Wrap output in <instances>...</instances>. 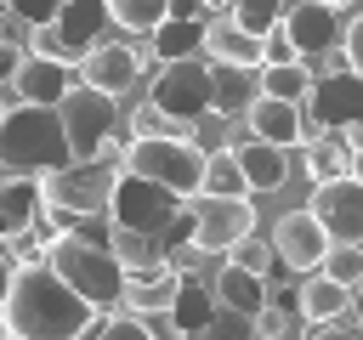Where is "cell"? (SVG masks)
I'll use <instances>...</instances> for the list:
<instances>
[{
	"instance_id": "obj_1",
	"label": "cell",
	"mask_w": 363,
	"mask_h": 340,
	"mask_svg": "<svg viewBox=\"0 0 363 340\" xmlns=\"http://www.w3.org/2000/svg\"><path fill=\"white\" fill-rule=\"evenodd\" d=\"M0 323L11 340H91L102 312H91L45 261L11 266V283L0 295Z\"/></svg>"
},
{
	"instance_id": "obj_2",
	"label": "cell",
	"mask_w": 363,
	"mask_h": 340,
	"mask_svg": "<svg viewBox=\"0 0 363 340\" xmlns=\"http://www.w3.org/2000/svg\"><path fill=\"white\" fill-rule=\"evenodd\" d=\"M45 266H51L91 312H108V306H119V295H125V266H119V255L108 249V238H91L85 221H79L74 232H62L57 244H45Z\"/></svg>"
},
{
	"instance_id": "obj_3",
	"label": "cell",
	"mask_w": 363,
	"mask_h": 340,
	"mask_svg": "<svg viewBox=\"0 0 363 340\" xmlns=\"http://www.w3.org/2000/svg\"><path fill=\"white\" fill-rule=\"evenodd\" d=\"M74 153H68V136H62V113L57 108H34V102H17L0 113V170L6 176H51L62 170Z\"/></svg>"
},
{
	"instance_id": "obj_4",
	"label": "cell",
	"mask_w": 363,
	"mask_h": 340,
	"mask_svg": "<svg viewBox=\"0 0 363 340\" xmlns=\"http://www.w3.org/2000/svg\"><path fill=\"white\" fill-rule=\"evenodd\" d=\"M108 221H113V232H136V238H153L164 249H176L187 238V227H193V221H182L176 193H164L159 181H142L130 170H119V187L108 198Z\"/></svg>"
},
{
	"instance_id": "obj_5",
	"label": "cell",
	"mask_w": 363,
	"mask_h": 340,
	"mask_svg": "<svg viewBox=\"0 0 363 340\" xmlns=\"http://www.w3.org/2000/svg\"><path fill=\"white\" fill-rule=\"evenodd\" d=\"M119 187V147H102L96 159H68L62 170L40 176V198L74 221H91V215H108V198Z\"/></svg>"
},
{
	"instance_id": "obj_6",
	"label": "cell",
	"mask_w": 363,
	"mask_h": 340,
	"mask_svg": "<svg viewBox=\"0 0 363 340\" xmlns=\"http://www.w3.org/2000/svg\"><path fill=\"white\" fill-rule=\"evenodd\" d=\"M119 170H130L142 181H159L176 198H193L199 181H204V147L176 142V136H130L119 147Z\"/></svg>"
},
{
	"instance_id": "obj_7",
	"label": "cell",
	"mask_w": 363,
	"mask_h": 340,
	"mask_svg": "<svg viewBox=\"0 0 363 340\" xmlns=\"http://www.w3.org/2000/svg\"><path fill=\"white\" fill-rule=\"evenodd\" d=\"M108 28V6L102 0H57V17L51 23H34V51L28 57H57V62H74L102 45L96 34Z\"/></svg>"
},
{
	"instance_id": "obj_8",
	"label": "cell",
	"mask_w": 363,
	"mask_h": 340,
	"mask_svg": "<svg viewBox=\"0 0 363 340\" xmlns=\"http://www.w3.org/2000/svg\"><path fill=\"white\" fill-rule=\"evenodd\" d=\"M57 113H62V136H68L74 159H96L102 147H113V130H119V102L113 96H102L91 85H74L57 102Z\"/></svg>"
},
{
	"instance_id": "obj_9",
	"label": "cell",
	"mask_w": 363,
	"mask_h": 340,
	"mask_svg": "<svg viewBox=\"0 0 363 340\" xmlns=\"http://www.w3.org/2000/svg\"><path fill=\"white\" fill-rule=\"evenodd\" d=\"M187 244L199 249V255H227L238 238H250L255 232V204H250V193L244 198H210V193H193V204H187Z\"/></svg>"
},
{
	"instance_id": "obj_10",
	"label": "cell",
	"mask_w": 363,
	"mask_h": 340,
	"mask_svg": "<svg viewBox=\"0 0 363 340\" xmlns=\"http://www.w3.org/2000/svg\"><path fill=\"white\" fill-rule=\"evenodd\" d=\"M357 113H363V79H357L352 68H329V74H312V91H306V102H301V119H306V142H312L318 130L340 136L346 125H357Z\"/></svg>"
},
{
	"instance_id": "obj_11",
	"label": "cell",
	"mask_w": 363,
	"mask_h": 340,
	"mask_svg": "<svg viewBox=\"0 0 363 340\" xmlns=\"http://www.w3.org/2000/svg\"><path fill=\"white\" fill-rule=\"evenodd\" d=\"M147 108L182 119V125H199L210 119V62H164L147 85Z\"/></svg>"
},
{
	"instance_id": "obj_12",
	"label": "cell",
	"mask_w": 363,
	"mask_h": 340,
	"mask_svg": "<svg viewBox=\"0 0 363 340\" xmlns=\"http://www.w3.org/2000/svg\"><path fill=\"white\" fill-rule=\"evenodd\" d=\"M306 215L329 232V244H363V181L357 176L318 181L306 198Z\"/></svg>"
},
{
	"instance_id": "obj_13",
	"label": "cell",
	"mask_w": 363,
	"mask_h": 340,
	"mask_svg": "<svg viewBox=\"0 0 363 340\" xmlns=\"http://www.w3.org/2000/svg\"><path fill=\"white\" fill-rule=\"evenodd\" d=\"M142 51L136 45H91L85 57H79V85H91V91H102V96H125L136 79H142Z\"/></svg>"
},
{
	"instance_id": "obj_14",
	"label": "cell",
	"mask_w": 363,
	"mask_h": 340,
	"mask_svg": "<svg viewBox=\"0 0 363 340\" xmlns=\"http://www.w3.org/2000/svg\"><path fill=\"white\" fill-rule=\"evenodd\" d=\"M272 255H278V266H289V272H318V261L329 255V232H323L306 210H289V215L272 227Z\"/></svg>"
},
{
	"instance_id": "obj_15",
	"label": "cell",
	"mask_w": 363,
	"mask_h": 340,
	"mask_svg": "<svg viewBox=\"0 0 363 340\" xmlns=\"http://www.w3.org/2000/svg\"><path fill=\"white\" fill-rule=\"evenodd\" d=\"M278 28L289 34V45H295V57H301V62L329 57V51L340 45V17H335L329 6H312V0H295V6L284 11V23H278Z\"/></svg>"
},
{
	"instance_id": "obj_16",
	"label": "cell",
	"mask_w": 363,
	"mask_h": 340,
	"mask_svg": "<svg viewBox=\"0 0 363 340\" xmlns=\"http://www.w3.org/2000/svg\"><path fill=\"white\" fill-rule=\"evenodd\" d=\"M74 85H79V68L74 62H57V57H23V68L11 79L17 102H34V108H57Z\"/></svg>"
},
{
	"instance_id": "obj_17",
	"label": "cell",
	"mask_w": 363,
	"mask_h": 340,
	"mask_svg": "<svg viewBox=\"0 0 363 340\" xmlns=\"http://www.w3.org/2000/svg\"><path fill=\"white\" fill-rule=\"evenodd\" d=\"M204 23H210V11H199L193 0H170V17L147 34L153 57L159 62H187L193 51H204Z\"/></svg>"
},
{
	"instance_id": "obj_18",
	"label": "cell",
	"mask_w": 363,
	"mask_h": 340,
	"mask_svg": "<svg viewBox=\"0 0 363 340\" xmlns=\"http://www.w3.org/2000/svg\"><path fill=\"white\" fill-rule=\"evenodd\" d=\"M250 136L267 142V147H301L306 142V119H301V102H272V96H255L250 102Z\"/></svg>"
},
{
	"instance_id": "obj_19",
	"label": "cell",
	"mask_w": 363,
	"mask_h": 340,
	"mask_svg": "<svg viewBox=\"0 0 363 340\" xmlns=\"http://www.w3.org/2000/svg\"><path fill=\"white\" fill-rule=\"evenodd\" d=\"M176 266L170 261H159V266H125V306H130V317H142V312H170V300H176Z\"/></svg>"
},
{
	"instance_id": "obj_20",
	"label": "cell",
	"mask_w": 363,
	"mask_h": 340,
	"mask_svg": "<svg viewBox=\"0 0 363 340\" xmlns=\"http://www.w3.org/2000/svg\"><path fill=\"white\" fill-rule=\"evenodd\" d=\"M204 51H210V62H221V68H261V40L255 34H244L233 17H210L204 23Z\"/></svg>"
},
{
	"instance_id": "obj_21",
	"label": "cell",
	"mask_w": 363,
	"mask_h": 340,
	"mask_svg": "<svg viewBox=\"0 0 363 340\" xmlns=\"http://www.w3.org/2000/svg\"><path fill=\"white\" fill-rule=\"evenodd\" d=\"M238 153V176H244V193H278L284 181H289V159H284V147H267V142H244V147H233Z\"/></svg>"
},
{
	"instance_id": "obj_22",
	"label": "cell",
	"mask_w": 363,
	"mask_h": 340,
	"mask_svg": "<svg viewBox=\"0 0 363 340\" xmlns=\"http://www.w3.org/2000/svg\"><path fill=\"white\" fill-rule=\"evenodd\" d=\"M40 181L34 176H6L0 181V244L6 238H17V232H28L34 227V215H40Z\"/></svg>"
},
{
	"instance_id": "obj_23",
	"label": "cell",
	"mask_w": 363,
	"mask_h": 340,
	"mask_svg": "<svg viewBox=\"0 0 363 340\" xmlns=\"http://www.w3.org/2000/svg\"><path fill=\"white\" fill-rule=\"evenodd\" d=\"M255 96H261V91H255V74H250V68H221V62H210V113L244 119Z\"/></svg>"
},
{
	"instance_id": "obj_24",
	"label": "cell",
	"mask_w": 363,
	"mask_h": 340,
	"mask_svg": "<svg viewBox=\"0 0 363 340\" xmlns=\"http://www.w3.org/2000/svg\"><path fill=\"white\" fill-rule=\"evenodd\" d=\"M210 295L227 306V312H244V317H255L261 306H267V278H255V272H244V266H221L216 272V283H210Z\"/></svg>"
},
{
	"instance_id": "obj_25",
	"label": "cell",
	"mask_w": 363,
	"mask_h": 340,
	"mask_svg": "<svg viewBox=\"0 0 363 340\" xmlns=\"http://www.w3.org/2000/svg\"><path fill=\"white\" fill-rule=\"evenodd\" d=\"M346 300H352V289L329 283L323 272H306V283H295V312H301L306 323H335V317L346 312Z\"/></svg>"
},
{
	"instance_id": "obj_26",
	"label": "cell",
	"mask_w": 363,
	"mask_h": 340,
	"mask_svg": "<svg viewBox=\"0 0 363 340\" xmlns=\"http://www.w3.org/2000/svg\"><path fill=\"white\" fill-rule=\"evenodd\" d=\"M352 159H357V153H352V147H346L340 136H329V130H318V136L306 142V159H301V164H306V181L318 187V181H335V176H352Z\"/></svg>"
},
{
	"instance_id": "obj_27",
	"label": "cell",
	"mask_w": 363,
	"mask_h": 340,
	"mask_svg": "<svg viewBox=\"0 0 363 340\" xmlns=\"http://www.w3.org/2000/svg\"><path fill=\"white\" fill-rule=\"evenodd\" d=\"M210 6V17H233L244 34H272L278 23H284V0H204Z\"/></svg>"
},
{
	"instance_id": "obj_28",
	"label": "cell",
	"mask_w": 363,
	"mask_h": 340,
	"mask_svg": "<svg viewBox=\"0 0 363 340\" xmlns=\"http://www.w3.org/2000/svg\"><path fill=\"white\" fill-rule=\"evenodd\" d=\"M255 91L272 102H306L312 91V68L306 62H284V68H255Z\"/></svg>"
},
{
	"instance_id": "obj_29",
	"label": "cell",
	"mask_w": 363,
	"mask_h": 340,
	"mask_svg": "<svg viewBox=\"0 0 363 340\" xmlns=\"http://www.w3.org/2000/svg\"><path fill=\"white\" fill-rule=\"evenodd\" d=\"M199 193H210V198H244V176H238V153H233V147H210V153H204V181H199Z\"/></svg>"
},
{
	"instance_id": "obj_30",
	"label": "cell",
	"mask_w": 363,
	"mask_h": 340,
	"mask_svg": "<svg viewBox=\"0 0 363 340\" xmlns=\"http://www.w3.org/2000/svg\"><path fill=\"white\" fill-rule=\"evenodd\" d=\"M102 6H108V23H119L130 34H153L170 17V0H102Z\"/></svg>"
},
{
	"instance_id": "obj_31",
	"label": "cell",
	"mask_w": 363,
	"mask_h": 340,
	"mask_svg": "<svg viewBox=\"0 0 363 340\" xmlns=\"http://www.w3.org/2000/svg\"><path fill=\"white\" fill-rule=\"evenodd\" d=\"M318 272L340 289H357L363 283V244H329V255L318 261Z\"/></svg>"
},
{
	"instance_id": "obj_32",
	"label": "cell",
	"mask_w": 363,
	"mask_h": 340,
	"mask_svg": "<svg viewBox=\"0 0 363 340\" xmlns=\"http://www.w3.org/2000/svg\"><path fill=\"white\" fill-rule=\"evenodd\" d=\"M193 340H261V334H255V317H244V312H227V306L216 300V312L204 317V329H199Z\"/></svg>"
},
{
	"instance_id": "obj_33",
	"label": "cell",
	"mask_w": 363,
	"mask_h": 340,
	"mask_svg": "<svg viewBox=\"0 0 363 340\" xmlns=\"http://www.w3.org/2000/svg\"><path fill=\"white\" fill-rule=\"evenodd\" d=\"M227 261H233V266H244V272H255V278L278 272V255H272V244H267V238H255V232H250V238H238V244L227 249Z\"/></svg>"
},
{
	"instance_id": "obj_34",
	"label": "cell",
	"mask_w": 363,
	"mask_h": 340,
	"mask_svg": "<svg viewBox=\"0 0 363 340\" xmlns=\"http://www.w3.org/2000/svg\"><path fill=\"white\" fill-rule=\"evenodd\" d=\"M284 62H301V57H295V45H289V34H284V28L261 34V68H284Z\"/></svg>"
},
{
	"instance_id": "obj_35",
	"label": "cell",
	"mask_w": 363,
	"mask_h": 340,
	"mask_svg": "<svg viewBox=\"0 0 363 340\" xmlns=\"http://www.w3.org/2000/svg\"><path fill=\"white\" fill-rule=\"evenodd\" d=\"M340 51H346V68L363 79V11H357L346 28H340Z\"/></svg>"
},
{
	"instance_id": "obj_36",
	"label": "cell",
	"mask_w": 363,
	"mask_h": 340,
	"mask_svg": "<svg viewBox=\"0 0 363 340\" xmlns=\"http://www.w3.org/2000/svg\"><path fill=\"white\" fill-rule=\"evenodd\" d=\"M96 340H147V329L125 312V317H102V323H96Z\"/></svg>"
},
{
	"instance_id": "obj_37",
	"label": "cell",
	"mask_w": 363,
	"mask_h": 340,
	"mask_svg": "<svg viewBox=\"0 0 363 340\" xmlns=\"http://www.w3.org/2000/svg\"><path fill=\"white\" fill-rule=\"evenodd\" d=\"M136 323L147 329V340H182V329H176V317H170V312H142Z\"/></svg>"
},
{
	"instance_id": "obj_38",
	"label": "cell",
	"mask_w": 363,
	"mask_h": 340,
	"mask_svg": "<svg viewBox=\"0 0 363 340\" xmlns=\"http://www.w3.org/2000/svg\"><path fill=\"white\" fill-rule=\"evenodd\" d=\"M306 340H363V329L357 323H312Z\"/></svg>"
},
{
	"instance_id": "obj_39",
	"label": "cell",
	"mask_w": 363,
	"mask_h": 340,
	"mask_svg": "<svg viewBox=\"0 0 363 340\" xmlns=\"http://www.w3.org/2000/svg\"><path fill=\"white\" fill-rule=\"evenodd\" d=\"M23 57H28L23 45H11V40H0V85H11V79H17V68H23Z\"/></svg>"
},
{
	"instance_id": "obj_40",
	"label": "cell",
	"mask_w": 363,
	"mask_h": 340,
	"mask_svg": "<svg viewBox=\"0 0 363 340\" xmlns=\"http://www.w3.org/2000/svg\"><path fill=\"white\" fill-rule=\"evenodd\" d=\"M340 142H346L352 153H363V113H357V125H346V130H340Z\"/></svg>"
},
{
	"instance_id": "obj_41",
	"label": "cell",
	"mask_w": 363,
	"mask_h": 340,
	"mask_svg": "<svg viewBox=\"0 0 363 340\" xmlns=\"http://www.w3.org/2000/svg\"><path fill=\"white\" fill-rule=\"evenodd\" d=\"M346 306H352V317H357V329H363V283L352 289V300H346Z\"/></svg>"
},
{
	"instance_id": "obj_42",
	"label": "cell",
	"mask_w": 363,
	"mask_h": 340,
	"mask_svg": "<svg viewBox=\"0 0 363 340\" xmlns=\"http://www.w3.org/2000/svg\"><path fill=\"white\" fill-rule=\"evenodd\" d=\"M312 6H329V11H340V6H357V0H312Z\"/></svg>"
},
{
	"instance_id": "obj_43",
	"label": "cell",
	"mask_w": 363,
	"mask_h": 340,
	"mask_svg": "<svg viewBox=\"0 0 363 340\" xmlns=\"http://www.w3.org/2000/svg\"><path fill=\"white\" fill-rule=\"evenodd\" d=\"M352 176H357V181H363V153H357V159H352Z\"/></svg>"
},
{
	"instance_id": "obj_44",
	"label": "cell",
	"mask_w": 363,
	"mask_h": 340,
	"mask_svg": "<svg viewBox=\"0 0 363 340\" xmlns=\"http://www.w3.org/2000/svg\"><path fill=\"white\" fill-rule=\"evenodd\" d=\"M0 11H11V0H0Z\"/></svg>"
},
{
	"instance_id": "obj_45",
	"label": "cell",
	"mask_w": 363,
	"mask_h": 340,
	"mask_svg": "<svg viewBox=\"0 0 363 340\" xmlns=\"http://www.w3.org/2000/svg\"><path fill=\"white\" fill-rule=\"evenodd\" d=\"M0 181H6V170H0Z\"/></svg>"
},
{
	"instance_id": "obj_46",
	"label": "cell",
	"mask_w": 363,
	"mask_h": 340,
	"mask_svg": "<svg viewBox=\"0 0 363 340\" xmlns=\"http://www.w3.org/2000/svg\"><path fill=\"white\" fill-rule=\"evenodd\" d=\"M45 6H57V0H45Z\"/></svg>"
}]
</instances>
